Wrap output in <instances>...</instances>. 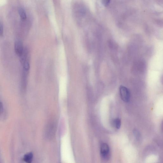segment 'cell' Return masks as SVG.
I'll use <instances>...</instances> for the list:
<instances>
[{"instance_id":"6","label":"cell","mask_w":163,"mask_h":163,"mask_svg":"<svg viewBox=\"0 0 163 163\" xmlns=\"http://www.w3.org/2000/svg\"><path fill=\"white\" fill-rule=\"evenodd\" d=\"M19 13L20 18L22 20H25L26 18V11L22 8H20L19 9Z\"/></svg>"},{"instance_id":"5","label":"cell","mask_w":163,"mask_h":163,"mask_svg":"<svg viewBox=\"0 0 163 163\" xmlns=\"http://www.w3.org/2000/svg\"><path fill=\"white\" fill-rule=\"evenodd\" d=\"M33 158V155L32 152L26 154L24 156L23 160L24 162L27 163H31Z\"/></svg>"},{"instance_id":"2","label":"cell","mask_w":163,"mask_h":163,"mask_svg":"<svg viewBox=\"0 0 163 163\" xmlns=\"http://www.w3.org/2000/svg\"><path fill=\"white\" fill-rule=\"evenodd\" d=\"M121 99L124 102H128L130 99V94L128 89L123 86H121L120 89Z\"/></svg>"},{"instance_id":"9","label":"cell","mask_w":163,"mask_h":163,"mask_svg":"<svg viewBox=\"0 0 163 163\" xmlns=\"http://www.w3.org/2000/svg\"><path fill=\"white\" fill-rule=\"evenodd\" d=\"M4 33V28L3 26L2 23H1L0 24V35L1 37H2L3 34Z\"/></svg>"},{"instance_id":"4","label":"cell","mask_w":163,"mask_h":163,"mask_svg":"<svg viewBox=\"0 0 163 163\" xmlns=\"http://www.w3.org/2000/svg\"><path fill=\"white\" fill-rule=\"evenodd\" d=\"M28 49L26 48H24L22 55L20 57V63L22 64L25 61L28 60Z\"/></svg>"},{"instance_id":"1","label":"cell","mask_w":163,"mask_h":163,"mask_svg":"<svg viewBox=\"0 0 163 163\" xmlns=\"http://www.w3.org/2000/svg\"><path fill=\"white\" fill-rule=\"evenodd\" d=\"M100 155L104 160L107 161L110 158V150L108 145L106 143H102L101 145Z\"/></svg>"},{"instance_id":"3","label":"cell","mask_w":163,"mask_h":163,"mask_svg":"<svg viewBox=\"0 0 163 163\" xmlns=\"http://www.w3.org/2000/svg\"><path fill=\"white\" fill-rule=\"evenodd\" d=\"M24 48L21 41H17L14 44L15 52L16 54L20 57L22 54Z\"/></svg>"},{"instance_id":"10","label":"cell","mask_w":163,"mask_h":163,"mask_svg":"<svg viewBox=\"0 0 163 163\" xmlns=\"http://www.w3.org/2000/svg\"><path fill=\"white\" fill-rule=\"evenodd\" d=\"M163 78V79H162V82H162V83H163V78Z\"/></svg>"},{"instance_id":"7","label":"cell","mask_w":163,"mask_h":163,"mask_svg":"<svg viewBox=\"0 0 163 163\" xmlns=\"http://www.w3.org/2000/svg\"><path fill=\"white\" fill-rule=\"evenodd\" d=\"M115 127L117 129H120L121 125V121L119 118H116L114 122Z\"/></svg>"},{"instance_id":"8","label":"cell","mask_w":163,"mask_h":163,"mask_svg":"<svg viewBox=\"0 0 163 163\" xmlns=\"http://www.w3.org/2000/svg\"><path fill=\"white\" fill-rule=\"evenodd\" d=\"M102 1L103 5L106 7L109 5L110 0H102Z\"/></svg>"}]
</instances>
